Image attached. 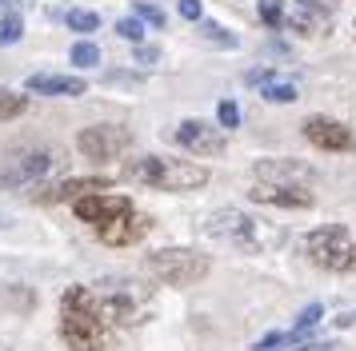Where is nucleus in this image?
<instances>
[{"mask_svg":"<svg viewBox=\"0 0 356 351\" xmlns=\"http://www.w3.org/2000/svg\"><path fill=\"white\" fill-rule=\"evenodd\" d=\"M204 236L241 255H268L284 243V228L264 216H252L244 207H220L204 220Z\"/></svg>","mask_w":356,"mask_h":351,"instance_id":"nucleus-1","label":"nucleus"},{"mask_svg":"<svg viewBox=\"0 0 356 351\" xmlns=\"http://www.w3.org/2000/svg\"><path fill=\"white\" fill-rule=\"evenodd\" d=\"M60 339L72 351H104L113 343V323L100 311L92 287L72 284L60 296Z\"/></svg>","mask_w":356,"mask_h":351,"instance_id":"nucleus-2","label":"nucleus"},{"mask_svg":"<svg viewBox=\"0 0 356 351\" xmlns=\"http://www.w3.org/2000/svg\"><path fill=\"white\" fill-rule=\"evenodd\" d=\"M124 180L145 184L152 191H196L209 184V168L196 160H172V156H136L120 168Z\"/></svg>","mask_w":356,"mask_h":351,"instance_id":"nucleus-3","label":"nucleus"},{"mask_svg":"<svg viewBox=\"0 0 356 351\" xmlns=\"http://www.w3.org/2000/svg\"><path fill=\"white\" fill-rule=\"evenodd\" d=\"M97 303L100 311L108 316L113 327H136L152 316V287L136 284V280H124V275H108L100 280L97 287Z\"/></svg>","mask_w":356,"mask_h":351,"instance_id":"nucleus-4","label":"nucleus"},{"mask_svg":"<svg viewBox=\"0 0 356 351\" xmlns=\"http://www.w3.org/2000/svg\"><path fill=\"white\" fill-rule=\"evenodd\" d=\"M305 255L324 271H344L356 268V236L344 228V223H321L305 236Z\"/></svg>","mask_w":356,"mask_h":351,"instance_id":"nucleus-5","label":"nucleus"},{"mask_svg":"<svg viewBox=\"0 0 356 351\" xmlns=\"http://www.w3.org/2000/svg\"><path fill=\"white\" fill-rule=\"evenodd\" d=\"M145 268L164 287H193L212 271V259L196 248H161L145 259Z\"/></svg>","mask_w":356,"mask_h":351,"instance_id":"nucleus-6","label":"nucleus"},{"mask_svg":"<svg viewBox=\"0 0 356 351\" xmlns=\"http://www.w3.org/2000/svg\"><path fill=\"white\" fill-rule=\"evenodd\" d=\"M132 144V132L124 124H92V128H81V136H76V148H81L84 160H116L120 152H129Z\"/></svg>","mask_w":356,"mask_h":351,"instance_id":"nucleus-7","label":"nucleus"},{"mask_svg":"<svg viewBox=\"0 0 356 351\" xmlns=\"http://www.w3.org/2000/svg\"><path fill=\"white\" fill-rule=\"evenodd\" d=\"M172 140L188 152V156L204 160V156H220L228 148V136L220 124H204V120H180L177 132H172Z\"/></svg>","mask_w":356,"mask_h":351,"instance_id":"nucleus-8","label":"nucleus"},{"mask_svg":"<svg viewBox=\"0 0 356 351\" xmlns=\"http://www.w3.org/2000/svg\"><path fill=\"white\" fill-rule=\"evenodd\" d=\"M296 36H324L337 24V0H292V12L284 16Z\"/></svg>","mask_w":356,"mask_h":351,"instance_id":"nucleus-9","label":"nucleus"},{"mask_svg":"<svg viewBox=\"0 0 356 351\" xmlns=\"http://www.w3.org/2000/svg\"><path fill=\"white\" fill-rule=\"evenodd\" d=\"M305 140L316 144L321 152H353L356 136L344 120H332V116H308L305 120Z\"/></svg>","mask_w":356,"mask_h":351,"instance_id":"nucleus-10","label":"nucleus"},{"mask_svg":"<svg viewBox=\"0 0 356 351\" xmlns=\"http://www.w3.org/2000/svg\"><path fill=\"white\" fill-rule=\"evenodd\" d=\"M148 232H152V216L136 212V207L97 228L100 243H108V248H132V243H140V239H145Z\"/></svg>","mask_w":356,"mask_h":351,"instance_id":"nucleus-11","label":"nucleus"},{"mask_svg":"<svg viewBox=\"0 0 356 351\" xmlns=\"http://www.w3.org/2000/svg\"><path fill=\"white\" fill-rule=\"evenodd\" d=\"M72 212H76L84 223L100 228V223H108V220H116V216L132 212V200L129 196H116V191H88L81 200H72Z\"/></svg>","mask_w":356,"mask_h":351,"instance_id":"nucleus-12","label":"nucleus"},{"mask_svg":"<svg viewBox=\"0 0 356 351\" xmlns=\"http://www.w3.org/2000/svg\"><path fill=\"white\" fill-rule=\"evenodd\" d=\"M252 204H268V207H312L316 196L308 184H252L248 188Z\"/></svg>","mask_w":356,"mask_h":351,"instance_id":"nucleus-13","label":"nucleus"},{"mask_svg":"<svg viewBox=\"0 0 356 351\" xmlns=\"http://www.w3.org/2000/svg\"><path fill=\"white\" fill-rule=\"evenodd\" d=\"M49 168H52V152H44V148H36V152H20V156L8 160V168H4V176H0V184H4V188H29V184H36Z\"/></svg>","mask_w":356,"mask_h":351,"instance_id":"nucleus-14","label":"nucleus"},{"mask_svg":"<svg viewBox=\"0 0 356 351\" xmlns=\"http://www.w3.org/2000/svg\"><path fill=\"white\" fill-rule=\"evenodd\" d=\"M257 184H312V168L300 160H284V156H268L252 164Z\"/></svg>","mask_w":356,"mask_h":351,"instance_id":"nucleus-15","label":"nucleus"},{"mask_svg":"<svg viewBox=\"0 0 356 351\" xmlns=\"http://www.w3.org/2000/svg\"><path fill=\"white\" fill-rule=\"evenodd\" d=\"M88 191H108V180L104 176H88V180H60V184H52V188H40L33 191V200L40 204H65V200H81Z\"/></svg>","mask_w":356,"mask_h":351,"instance_id":"nucleus-16","label":"nucleus"},{"mask_svg":"<svg viewBox=\"0 0 356 351\" xmlns=\"http://www.w3.org/2000/svg\"><path fill=\"white\" fill-rule=\"evenodd\" d=\"M84 84L81 76H56V72H36V76L24 80V92L33 96H84Z\"/></svg>","mask_w":356,"mask_h":351,"instance_id":"nucleus-17","label":"nucleus"},{"mask_svg":"<svg viewBox=\"0 0 356 351\" xmlns=\"http://www.w3.org/2000/svg\"><path fill=\"white\" fill-rule=\"evenodd\" d=\"M321 316H324V303H308L305 311L296 316V323H292V332H289V339H292V343H300V339H305V335L312 332L316 323H321Z\"/></svg>","mask_w":356,"mask_h":351,"instance_id":"nucleus-18","label":"nucleus"},{"mask_svg":"<svg viewBox=\"0 0 356 351\" xmlns=\"http://www.w3.org/2000/svg\"><path fill=\"white\" fill-rule=\"evenodd\" d=\"M24 112H29V96L0 88V120H17V116H24Z\"/></svg>","mask_w":356,"mask_h":351,"instance_id":"nucleus-19","label":"nucleus"},{"mask_svg":"<svg viewBox=\"0 0 356 351\" xmlns=\"http://www.w3.org/2000/svg\"><path fill=\"white\" fill-rule=\"evenodd\" d=\"M20 36H24V20H20V12H8L0 16V48H8V44H17Z\"/></svg>","mask_w":356,"mask_h":351,"instance_id":"nucleus-20","label":"nucleus"},{"mask_svg":"<svg viewBox=\"0 0 356 351\" xmlns=\"http://www.w3.org/2000/svg\"><path fill=\"white\" fill-rule=\"evenodd\" d=\"M260 96H264L268 104H292V100H296V84H289V80H273V84L260 88Z\"/></svg>","mask_w":356,"mask_h":351,"instance_id":"nucleus-21","label":"nucleus"},{"mask_svg":"<svg viewBox=\"0 0 356 351\" xmlns=\"http://www.w3.org/2000/svg\"><path fill=\"white\" fill-rule=\"evenodd\" d=\"M68 56H72V64H76V68H97V64H100V48L92 44V40H76Z\"/></svg>","mask_w":356,"mask_h":351,"instance_id":"nucleus-22","label":"nucleus"},{"mask_svg":"<svg viewBox=\"0 0 356 351\" xmlns=\"http://www.w3.org/2000/svg\"><path fill=\"white\" fill-rule=\"evenodd\" d=\"M200 36H204L209 44H216V48H236V44H241L232 32H225L220 24H212V20H200Z\"/></svg>","mask_w":356,"mask_h":351,"instance_id":"nucleus-23","label":"nucleus"},{"mask_svg":"<svg viewBox=\"0 0 356 351\" xmlns=\"http://www.w3.org/2000/svg\"><path fill=\"white\" fill-rule=\"evenodd\" d=\"M257 12L268 28H280L284 24V0H257Z\"/></svg>","mask_w":356,"mask_h":351,"instance_id":"nucleus-24","label":"nucleus"},{"mask_svg":"<svg viewBox=\"0 0 356 351\" xmlns=\"http://www.w3.org/2000/svg\"><path fill=\"white\" fill-rule=\"evenodd\" d=\"M65 20H68V28H72V32H97L100 28V16L88 12V8H72Z\"/></svg>","mask_w":356,"mask_h":351,"instance_id":"nucleus-25","label":"nucleus"},{"mask_svg":"<svg viewBox=\"0 0 356 351\" xmlns=\"http://www.w3.org/2000/svg\"><path fill=\"white\" fill-rule=\"evenodd\" d=\"M116 36H120V40H132V44H140V40H145V20H140V16H124V20H116Z\"/></svg>","mask_w":356,"mask_h":351,"instance_id":"nucleus-26","label":"nucleus"},{"mask_svg":"<svg viewBox=\"0 0 356 351\" xmlns=\"http://www.w3.org/2000/svg\"><path fill=\"white\" fill-rule=\"evenodd\" d=\"M216 124L232 132V128H241V108H236V100H220L216 104Z\"/></svg>","mask_w":356,"mask_h":351,"instance_id":"nucleus-27","label":"nucleus"},{"mask_svg":"<svg viewBox=\"0 0 356 351\" xmlns=\"http://www.w3.org/2000/svg\"><path fill=\"white\" fill-rule=\"evenodd\" d=\"M132 8H136V16H140L145 24H152V28H164V12L156 8V4H148V0H136Z\"/></svg>","mask_w":356,"mask_h":351,"instance_id":"nucleus-28","label":"nucleus"},{"mask_svg":"<svg viewBox=\"0 0 356 351\" xmlns=\"http://www.w3.org/2000/svg\"><path fill=\"white\" fill-rule=\"evenodd\" d=\"M244 80H248L252 88H264V84H273V80H276V72H273V68H252Z\"/></svg>","mask_w":356,"mask_h":351,"instance_id":"nucleus-29","label":"nucleus"},{"mask_svg":"<svg viewBox=\"0 0 356 351\" xmlns=\"http://www.w3.org/2000/svg\"><path fill=\"white\" fill-rule=\"evenodd\" d=\"M177 8H180V16H184V20H193V24H200V0H180Z\"/></svg>","mask_w":356,"mask_h":351,"instance_id":"nucleus-30","label":"nucleus"},{"mask_svg":"<svg viewBox=\"0 0 356 351\" xmlns=\"http://www.w3.org/2000/svg\"><path fill=\"white\" fill-rule=\"evenodd\" d=\"M156 60H161V52H156V48L136 44V64H145V68H148V64H156Z\"/></svg>","mask_w":356,"mask_h":351,"instance_id":"nucleus-31","label":"nucleus"},{"mask_svg":"<svg viewBox=\"0 0 356 351\" xmlns=\"http://www.w3.org/2000/svg\"><path fill=\"white\" fill-rule=\"evenodd\" d=\"M268 351H328L324 343H280V348H268Z\"/></svg>","mask_w":356,"mask_h":351,"instance_id":"nucleus-32","label":"nucleus"}]
</instances>
